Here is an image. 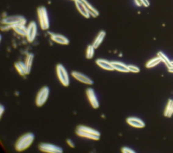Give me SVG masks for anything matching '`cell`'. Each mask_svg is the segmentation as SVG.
<instances>
[{
	"label": "cell",
	"mask_w": 173,
	"mask_h": 153,
	"mask_svg": "<svg viewBox=\"0 0 173 153\" xmlns=\"http://www.w3.org/2000/svg\"><path fill=\"white\" fill-rule=\"evenodd\" d=\"M39 149L41 152L46 153H62L63 149L52 144L41 143L39 145Z\"/></svg>",
	"instance_id": "7"
},
{
	"label": "cell",
	"mask_w": 173,
	"mask_h": 153,
	"mask_svg": "<svg viewBox=\"0 0 173 153\" xmlns=\"http://www.w3.org/2000/svg\"><path fill=\"white\" fill-rule=\"evenodd\" d=\"M77 136L93 140H99L100 138V133L97 130L85 126H78L76 129Z\"/></svg>",
	"instance_id": "1"
},
{
	"label": "cell",
	"mask_w": 173,
	"mask_h": 153,
	"mask_svg": "<svg viewBox=\"0 0 173 153\" xmlns=\"http://www.w3.org/2000/svg\"><path fill=\"white\" fill-rule=\"evenodd\" d=\"M173 113V101L172 100H169L168 103L166 106L165 111H164V115L167 117H171Z\"/></svg>",
	"instance_id": "20"
},
{
	"label": "cell",
	"mask_w": 173,
	"mask_h": 153,
	"mask_svg": "<svg viewBox=\"0 0 173 153\" xmlns=\"http://www.w3.org/2000/svg\"><path fill=\"white\" fill-rule=\"evenodd\" d=\"M49 95V89L48 86H44L41 89L36 97V105L37 107H42L48 101Z\"/></svg>",
	"instance_id": "6"
},
{
	"label": "cell",
	"mask_w": 173,
	"mask_h": 153,
	"mask_svg": "<svg viewBox=\"0 0 173 153\" xmlns=\"http://www.w3.org/2000/svg\"><path fill=\"white\" fill-rule=\"evenodd\" d=\"M168 71H169V72L173 73V67H171V68H168Z\"/></svg>",
	"instance_id": "31"
},
{
	"label": "cell",
	"mask_w": 173,
	"mask_h": 153,
	"mask_svg": "<svg viewBox=\"0 0 173 153\" xmlns=\"http://www.w3.org/2000/svg\"><path fill=\"white\" fill-rule=\"evenodd\" d=\"M72 1H74V2H76V1H78V0H72Z\"/></svg>",
	"instance_id": "33"
},
{
	"label": "cell",
	"mask_w": 173,
	"mask_h": 153,
	"mask_svg": "<svg viewBox=\"0 0 173 153\" xmlns=\"http://www.w3.org/2000/svg\"><path fill=\"white\" fill-rule=\"evenodd\" d=\"M75 2V5H76V8L77 9V10L79 12V13L83 16L85 18H89L91 16L89 14V12H88L86 6L85 5L83 2L82 0H78V1L74 2Z\"/></svg>",
	"instance_id": "13"
},
{
	"label": "cell",
	"mask_w": 173,
	"mask_h": 153,
	"mask_svg": "<svg viewBox=\"0 0 173 153\" xmlns=\"http://www.w3.org/2000/svg\"><path fill=\"white\" fill-rule=\"evenodd\" d=\"M4 111H5V107H4V105H0V117H2L3 113H4Z\"/></svg>",
	"instance_id": "28"
},
{
	"label": "cell",
	"mask_w": 173,
	"mask_h": 153,
	"mask_svg": "<svg viewBox=\"0 0 173 153\" xmlns=\"http://www.w3.org/2000/svg\"><path fill=\"white\" fill-rule=\"evenodd\" d=\"M135 2L138 6L143 5V3L141 2V0H135Z\"/></svg>",
	"instance_id": "30"
},
{
	"label": "cell",
	"mask_w": 173,
	"mask_h": 153,
	"mask_svg": "<svg viewBox=\"0 0 173 153\" xmlns=\"http://www.w3.org/2000/svg\"><path fill=\"white\" fill-rule=\"evenodd\" d=\"M128 70H129V72H132V73H139L140 71L139 68L135 66V65H128Z\"/></svg>",
	"instance_id": "25"
},
{
	"label": "cell",
	"mask_w": 173,
	"mask_h": 153,
	"mask_svg": "<svg viewBox=\"0 0 173 153\" xmlns=\"http://www.w3.org/2000/svg\"><path fill=\"white\" fill-rule=\"evenodd\" d=\"M34 136L32 133H27L22 136L15 144V149L18 152L24 151L29 148L34 142Z\"/></svg>",
	"instance_id": "2"
},
{
	"label": "cell",
	"mask_w": 173,
	"mask_h": 153,
	"mask_svg": "<svg viewBox=\"0 0 173 153\" xmlns=\"http://www.w3.org/2000/svg\"><path fill=\"white\" fill-rule=\"evenodd\" d=\"M27 20L22 16H11L5 17L1 21V24L8 25L13 27V26L18 24H26Z\"/></svg>",
	"instance_id": "5"
},
{
	"label": "cell",
	"mask_w": 173,
	"mask_h": 153,
	"mask_svg": "<svg viewBox=\"0 0 173 153\" xmlns=\"http://www.w3.org/2000/svg\"><path fill=\"white\" fill-rule=\"evenodd\" d=\"M67 142L68 144V145L70 146V147H71V148H74L75 147L74 143L73 142V141H72L71 139H67Z\"/></svg>",
	"instance_id": "27"
},
{
	"label": "cell",
	"mask_w": 173,
	"mask_h": 153,
	"mask_svg": "<svg viewBox=\"0 0 173 153\" xmlns=\"http://www.w3.org/2000/svg\"><path fill=\"white\" fill-rule=\"evenodd\" d=\"M171 65H172V67H173V61H171Z\"/></svg>",
	"instance_id": "32"
},
{
	"label": "cell",
	"mask_w": 173,
	"mask_h": 153,
	"mask_svg": "<svg viewBox=\"0 0 173 153\" xmlns=\"http://www.w3.org/2000/svg\"><path fill=\"white\" fill-rule=\"evenodd\" d=\"M112 66L114 68V70H116L120 72H123V73H128L129 72V70H128V65L124 64V63H122L120 61H111Z\"/></svg>",
	"instance_id": "15"
},
{
	"label": "cell",
	"mask_w": 173,
	"mask_h": 153,
	"mask_svg": "<svg viewBox=\"0 0 173 153\" xmlns=\"http://www.w3.org/2000/svg\"><path fill=\"white\" fill-rule=\"evenodd\" d=\"M161 61H162L161 59H160L159 57L153 58L147 62L146 65V66L147 68H152L154 66H156V65H157L158 64H159Z\"/></svg>",
	"instance_id": "23"
},
{
	"label": "cell",
	"mask_w": 173,
	"mask_h": 153,
	"mask_svg": "<svg viewBox=\"0 0 173 153\" xmlns=\"http://www.w3.org/2000/svg\"><path fill=\"white\" fill-rule=\"evenodd\" d=\"M14 66L16 70L19 73L20 75L21 76H25V75L29 74V72H28L27 70V68L26 66V64L25 63H23L22 61H18L15 63Z\"/></svg>",
	"instance_id": "16"
},
{
	"label": "cell",
	"mask_w": 173,
	"mask_h": 153,
	"mask_svg": "<svg viewBox=\"0 0 173 153\" xmlns=\"http://www.w3.org/2000/svg\"><path fill=\"white\" fill-rule=\"evenodd\" d=\"M126 121L129 126L136 128H143L146 126L142 120L137 117H128Z\"/></svg>",
	"instance_id": "12"
},
{
	"label": "cell",
	"mask_w": 173,
	"mask_h": 153,
	"mask_svg": "<svg viewBox=\"0 0 173 153\" xmlns=\"http://www.w3.org/2000/svg\"><path fill=\"white\" fill-rule=\"evenodd\" d=\"M33 59H34V55L33 54H30L28 55L26 61H25V64L27 68V70L29 74L31 72V67H32L33 62Z\"/></svg>",
	"instance_id": "21"
},
{
	"label": "cell",
	"mask_w": 173,
	"mask_h": 153,
	"mask_svg": "<svg viewBox=\"0 0 173 153\" xmlns=\"http://www.w3.org/2000/svg\"><path fill=\"white\" fill-rule=\"evenodd\" d=\"M94 52H95V47L93 45H90L87 47L86 51V57L88 59H92L94 56Z\"/></svg>",
	"instance_id": "24"
},
{
	"label": "cell",
	"mask_w": 173,
	"mask_h": 153,
	"mask_svg": "<svg viewBox=\"0 0 173 153\" xmlns=\"http://www.w3.org/2000/svg\"><path fill=\"white\" fill-rule=\"evenodd\" d=\"M71 75L72 76V77H74L75 79L81 83L87 84V85H92L93 84V81L90 78H89L88 76H87L86 75H85L82 73L73 71H72Z\"/></svg>",
	"instance_id": "10"
},
{
	"label": "cell",
	"mask_w": 173,
	"mask_h": 153,
	"mask_svg": "<svg viewBox=\"0 0 173 153\" xmlns=\"http://www.w3.org/2000/svg\"><path fill=\"white\" fill-rule=\"evenodd\" d=\"M158 56L160 59H161L162 61H163L164 63L165 64V65H166V67H167L168 68H170L172 67L171 61L169 60V59H168V57H166V56L162 52H161V51L158 52Z\"/></svg>",
	"instance_id": "22"
},
{
	"label": "cell",
	"mask_w": 173,
	"mask_h": 153,
	"mask_svg": "<svg viewBox=\"0 0 173 153\" xmlns=\"http://www.w3.org/2000/svg\"><path fill=\"white\" fill-rule=\"evenodd\" d=\"M106 35V33L104 30H101L99 33V34L96 37V38L95 39V40H94V41L92 44L94 47H95V49L98 48L99 45L102 44L103 40L105 39Z\"/></svg>",
	"instance_id": "18"
},
{
	"label": "cell",
	"mask_w": 173,
	"mask_h": 153,
	"mask_svg": "<svg viewBox=\"0 0 173 153\" xmlns=\"http://www.w3.org/2000/svg\"><path fill=\"white\" fill-rule=\"evenodd\" d=\"M37 14L41 29L43 30H48L49 28V21L47 9L44 6H40L37 9Z\"/></svg>",
	"instance_id": "3"
},
{
	"label": "cell",
	"mask_w": 173,
	"mask_h": 153,
	"mask_svg": "<svg viewBox=\"0 0 173 153\" xmlns=\"http://www.w3.org/2000/svg\"><path fill=\"white\" fill-rule=\"evenodd\" d=\"M122 152L123 153H135V151H133V150L128 148V147H123L121 149Z\"/></svg>",
	"instance_id": "26"
},
{
	"label": "cell",
	"mask_w": 173,
	"mask_h": 153,
	"mask_svg": "<svg viewBox=\"0 0 173 153\" xmlns=\"http://www.w3.org/2000/svg\"><path fill=\"white\" fill-rule=\"evenodd\" d=\"M50 37H51V39L53 42H55L58 44L60 45H68L69 40L64 35H59V34H54V33H50Z\"/></svg>",
	"instance_id": "11"
},
{
	"label": "cell",
	"mask_w": 173,
	"mask_h": 153,
	"mask_svg": "<svg viewBox=\"0 0 173 153\" xmlns=\"http://www.w3.org/2000/svg\"><path fill=\"white\" fill-rule=\"evenodd\" d=\"M97 65L99 66L103 70H108V71H113L114 70V68L112 66V62L109 61L106 59H97L96 61Z\"/></svg>",
	"instance_id": "14"
},
{
	"label": "cell",
	"mask_w": 173,
	"mask_h": 153,
	"mask_svg": "<svg viewBox=\"0 0 173 153\" xmlns=\"http://www.w3.org/2000/svg\"><path fill=\"white\" fill-rule=\"evenodd\" d=\"M141 2H142L143 5L145 6V7H148L150 5V2L148 0H141Z\"/></svg>",
	"instance_id": "29"
},
{
	"label": "cell",
	"mask_w": 173,
	"mask_h": 153,
	"mask_svg": "<svg viewBox=\"0 0 173 153\" xmlns=\"http://www.w3.org/2000/svg\"><path fill=\"white\" fill-rule=\"evenodd\" d=\"M37 34V25L35 22H31L27 26V39L29 43H32L35 39Z\"/></svg>",
	"instance_id": "8"
},
{
	"label": "cell",
	"mask_w": 173,
	"mask_h": 153,
	"mask_svg": "<svg viewBox=\"0 0 173 153\" xmlns=\"http://www.w3.org/2000/svg\"><path fill=\"white\" fill-rule=\"evenodd\" d=\"M13 29L16 33L18 34L19 35L26 37L27 33V27L25 26L24 24H16L12 27Z\"/></svg>",
	"instance_id": "17"
},
{
	"label": "cell",
	"mask_w": 173,
	"mask_h": 153,
	"mask_svg": "<svg viewBox=\"0 0 173 153\" xmlns=\"http://www.w3.org/2000/svg\"><path fill=\"white\" fill-rule=\"evenodd\" d=\"M56 74L59 82H61L63 86H68L70 84V79L65 67L62 64H59L56 65Z\"/></svg>",
	"instance_id": "4"
},
{
	"label": "cell",
	"mask_w": 173,
	"mask_h": 153,
	"mask_svg": "<svg viewBox=\"0 0 173 153\" xmlns=\"http://www.w3.org/2000/svg\"><path fill=\"white\" fill-rule=\"evenodd\" d=\"M82 1L83 2L85 5L87 10L88 12L89 13L91 16H92L93 18H96V17L98 16L99 15V12L97 11L92 5H91L88 2V1H87V0H82Z\"/></svg>",
	"instance_id": "19"
},
{
	"label": "cell",
	"mask_w": 173,
	"mask_h": 153,
	"mask_svg": "<svg viewBox=\"0 0 173 153\" xmlns=\"http://www.w3.org/2000/svg\"><path fill=\"white\" fill-rule=\"evenodd\" d=\"M86 93L88 100H89L91 105L92 106V107H93L94 109L99 108V103L94 90L92 88H88L86 90Z\"/></svg>",
	"instance_id": "9"
}]
</instances>
